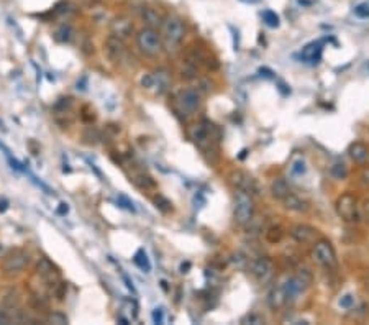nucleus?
Segmentation results:
<instances>
[{"mask_svg": "<svg viewBox=\"0 0 369 325\" xmlns=\"http://www.w3.org/2000/svg\"><path fill=\"white\" fill-rule=\"evenodd\" d=\"M189 137L197 147L204 151V153H215L217 155V147L220 142V130L217 128L214 123L202 120L199 123H194L189 130Z\"/></svg>", "mask_w": 369, "mask_h": 325, "instance_id": "nucleus-1", "label": "nucleus"}, {"mask_svg": "<svg viewBox=\"0 0 369 325\" xmlns=\"http://www.w3.org/2000/svg\"><path fill=\"white\" fill-rule=\"evenodd\" d=\"M186 35V25L181 16L177 15H167L161 23V38H163V44L167 48H176L177 44H181Z\"/></svg>", "mask_w": 369, "mask_h": 325, "instance_id": "nucleus-2", "label": "nucleus"}, {"mask_svg": "<svg viewBox=\"0 0 369 325\" xmlns=\"http://www.w3.org/2000/svg\"><path fill=\"white\" fill-rule=\"evenodd\" d=\"M136 46L143 54L149 56V58H154V56L161 54L164 44H163V38H161V33L156 31L154 28L144 26L136 33Z\"/></svg>", "mask_w": 369, "mask_h": 325, "instance_id": "nucleus-3", "label": "nucleus"}, {"mask_svg": "<svg viewBox=\"0 0 369 325\" xmlns=\"http://www.w3.org/2000/svg\"><path fill=\"white\" fill-rule=\"evenodd\" d=\"M235 222L238 225H248L251 220L254 218V200L253 195L248 192H243V190H237L235 194Z\"/></svg>", "mask_w": 369, "mask_h": 325, "instance_id": "nucleus-4", "label": "nucleus"}, {"mask_svg": "<svg viewBox=\"0 0 369 325\" xmlns=\"http://www.w3.org/2000/svg\"><path fill=\"white\" fill-rule=\"evenodd\" d=\"M310 284H312V273H310V270H307V268L299 270L297 274L287 278L286 283H282L284 291H286V296H287V301H294L297 296L305 293Z\"/></svg>", "mask_w": 369, "mask_h": 325, "instance_id": "nucleus-5", "label": "nucleus"}, {"mask_svg": "<svg viewBox=\"0 0 369 325\" xmlns=\"http://www.w3.org/2000/svg\"><path fill=\"white\" fill-rule=\"evenodd\" d=\"M28 263H30V255H28L25 250L16 248L3 255L2 271L7 274V276H15V274H20L25 270L28 266Z\"/></svg>", "mask_w": 369, "mask_h": 325, "instance_id": "nucleus-6", "label": "nucleus"}, {"mask_svg": "<svg viewBox=\"0 0 369 325\" xmlns=\"http://www.w3.org/2000/svg\"><path fill=\"white\" fill-rule=\"evenodd\" d=\"M314 258L320 266L327 268V270H335L338 265L337 253H335L333 246L330 245L327 240H318L314 246Z\"/></svg>", "mask_w": 369, "mask_h": 325, "instance_id": "nucleus-7", "label": "nucleus"}, {"mask_svg": "<svg viewBox=\"0 0 369 325\" xmlns=\"http://www.w3.org/2000/svg\"><path fill=\"white\" fill-rule=\"evenodd\" d=\"M335 209H337V214L342 220L345 222L358 220V202L353 194L346 192L340 195L337 199V204H335Z\"/></svg>", "mask_w": 369, "mask_h": 325, "instance_id": "nucleus-8", "label": "nucleus"}, {"mask_svg": "<svg viewBox=\"0 0 369 325\" xmlns=\"http://www.w3.org/2000/svg\"><path fill=\"white\" fill-rule=\"evenodd\" d=\"M176 102H177L179 110H181L184 115H192L194 112L200 107L202 97H200V92L197 91V89L187 87V89H184V91L179 92Z\"/></svg>", "mask_w": 369, "mask_h": 325, "instance_id": "nucleus-9", "label": "nucleus"}, {"mask_svg": "<svg viewBox=\"0 0 369 325\" xmlns=\"http://www.w3.org/2000/svg\"><path fill=\"white\" fill-rule=\"evenodd\" d=\"M232 184L235 186L237 190H243V192H248L251 195L259 194V184L254 177H251L248 172L245 171H235L232 174Z\"/></svg>", "mask_w": 369, "mask_h": 325, "instance_id": "nucleus-10", "label": "nucleus"}, {"mask_svg": "<svg viewBox=\"0 0 369 325\" xmlns=\"http://www.w3.org/2000/svg\"><path fill=\"white\" fill-rule=\"evenodd\" d=\"M249 271L259 283H266L274 274V263L269 258H258V260L251 263Z\"/></svg>", "mask_w": 369, "mask_h": 325, "instance_id": "nucleus-11", "label": "nucleus"}, {"mask_svg": "<svg viewBox=\"0 0 369 325\" xmlns=\"http://www.w3.org/2000/svg\"><path fill=\"white\" fill-rule=\"evenodd\" d=\"M110 31H112V35L125 40V38H128L133 33V21L125 15L115 16V18L110 21Z\"/></svg>", "mask_w": 369, "mask_h": 325, "instance_id": "nucleus-12", "label": "nucleus"}, {"mask_svg": "<svg viewBox=\"0 0 369 325\" xmlns=\"http://www.w3.org/2000/svg\"><path fill=\"white\" fill-rule=\"evenodd\" d=\"M290 235H292V238L295 240L297 243H312L314 240L317 238V228L307 225V223H297V225H294L290 228Z\"/></svg>", "mask_w": 369, "mask_h": 325, "instance_id": "nucleus-13", "label": "nucleus"}, {"mask_svg": "<svg viewBox=\"0 0 369 325\" xmlns=\"http://www.w3.org/2000/svg\"><path fill=\"white\" fill-rule=\"evenodd\" d=\"M105 51H107V56L110 61H114V63H119V61L123 59V56H125V43H123L122 38L115 36V35H110L107 38V41H105Z\"/></svg>", "mask_w": 369, "mask_h": 325, "instance_id": "nucleus-14", "label": "nucleus"}, {"mask_svg": "<svg viewBox=\"0 0 369 325\" xmlns=\"http://www.w3.org/2000/svg\"><path fill=\"white\" fill-rule=\"evenodd\" d=\"M266 302H267V306H269L271 311L282 309V307L286 306V302H287V296H286V291H284V286L279 284V286H274V288H271V291L267 293Z\"/></svg>", "mask_w": 369, "mask_h": 325, "instance_id": "nucleus-15", "label": "nucleus"}, {"mask_svg": "<svg viewBox=\"0 0 369 325\" xmlns=\"http://www.w3.org/2000/svg\"><path fill=\"white\" fill-rule=\"evenodd\" d=\"M36 271L44 281L49 283V284H54L59 278L58 268H56L48 258H40V261H38V265H36Z\"/></svg>", "mask_w": 369, "mask_h": 325, "instance_id": "nucleus-16", "label": "nucleus"}, {"mask_svg": "<svg viewBox=\"0 0 369 325\" xmlns=\"http://www.w3.org/2000/svg\"><path fill=\"white\" fill-rule=\"evenodd\" d=\"M282 202H284V207H286L287 210L299 212V214H305V212L310 209V205H309L307 200L300 199L299 195H295L292 192H289L286 197L282 199Z\"/></svg>", "mask_w": 369, "mask_h": 325, "instance_id": "nucleus-17", "label": "nucleus"}, {"mask_svg": "<svg viewBox=\"0 0 369 325\" xmlns=\"http://www.w3.org/2000/svg\"><path fill=\"white\" fill-rule=\"evenodd\" d=\"M139 15H141V20L149 28L161 26V23H163V20H164V16L161 15L156 8H153V7H143L141 12H139Z\"/></svg>", "mask_w": 369, "mask_h": 325, "instance_id": "nucleus-18", "label": "nucleus"}, {"mask_svg": "<svg viewBox=\"0 0 369 325\" xmlns=\"http://www.w3.org/2000/svg\"><path fill=\"white\" fill-rule=\"evenodd\" d=\"M348 155H350V158L353 160L355 162H365L366 160H368V156H369V150H368V147L365 143H361V142H355V143H351L350 145V148H348Z\"/></svg>", "mask_w": 369, "mask_h": 325, "instance_id": "nucleus-19", "label": "nucleus"}, {"mask_svg": "<svg viewBox=\"0 0 369 325\" xmlns=\"http://www.w3.org/2000/svg\"><path fill=\"white\" fill-rule=\"evenodd\" d=\"M289 192H290L289 184H287V181L284 177H276L271 182V195H272L274 199L282 200Z\"/></svg>", "mask_w": 369, "mask_h": 325, "instance_id": "nucleus-20", "label": "nucleus"}, {"mask_svg": "<svg viewBox=\"0 0 369 325\" xmlns=\"http://www.w3.org/2000/svg\"><path fill=\"white\" fill-rule=\"evenodd\" d=\"M2 306H3V309L8 311V312H13V311L18 309V306H20V294H18V291H15V289L8 291V293L3 296Z\"/></svg>", "mask_w": 369, "mask_h": 325, "instance_id": "nucleus-21", "label": "nucleus"}, {"mask_svg": "<svg viewBox=\"0 0 369 325\" xmlns=\"http://www.w3.org/2000/svg\"><path fill=\"white\" fill-rule=\"evenodd\" d=\"M320 56H322L320 43H310L302 49V58H304L305 61H315L317 63V61L320 59Z\"/></svg>", "mask_w": 369, "mask_h": 325, "instance_id": "nucleus-22", "label": "nucleus"}, {"mask_svg": "<svg viewBox=\"0 0 369 325\" xmlns=\"http://www.w3.org/2000/svg\"><path fill=\"white\" fill-rule=\"evenodd\" d=\"M169 86V74L166 69H159L153 74V87H158V92H164Z\"/></svg>", "mask_w": 369, "mask_h": 325, "instance_id": "nucleus-23", "label": "nucleus"}, {"mask_svg": "<svg viewBox=\"0 0 369 325\" xmlns=\"http://www.w3.org/2000/svg\"><path fill=\"white\" fill-rule=\"evenodd\" d=\"M74 36V30L71 25H61L58 30L54 31V40L59 43H69Z\"/></svg>", "mask_w": 369, "mask_h": 325, "instance_id": "nucleus-24", "label": "nucleus"}, {"mask_svg": "<svg viewBox=\"0 0 369 325\" xmlns=\"http://www.w3.org/2000/svg\"><path fill=\"white\" fill-rule=\"evenodd\" d=\"M330 174L335 179H338V181L346 179V176H348V166H346L345 162H335V164L330 167Z\"/></svg>", "mask_w": 369, "mask_h": 325, "instance_id": "nucleus-25", "label": "nucleus"}, {"mask_svg": "<svg viewBox=\"0 0 369 325\" xmlns=\"http://www.w3.org/2000/svg\"><path fill=\"white\" fill-rule=\"evenodd\" d=\"M133 261H135V265L139 268V270H143L144 273H148L151 270V265H149V260L146 253H144V250H139L138 253L133 258Z\"/></svg>", "mask_w": 369, "mask_h": 325, "instance_id": "nucleus-26", "label": "nucleus"}, {"mask_svg": "<svg viewBox=\"0 0 369 325\" xmlns=\"http://www.w3.org/2000/svg\"><path fill=\"white\" fill-rule=\"evenodd\" d=\"M307 171V164L305 161L302 158H297L295 161H292V164H290V174L292 176H304Z\"/></svg>", "mask_w": 369, "mask_h": 325, "instance_id": "nucleus-27", "label": "nucleus"}, {"mask_svg": "<svg viewBox=\"0 0 369 325\" xmlns=\"http://www.w3.org/2000/svg\"><path fill=\"white\" fill-rule=\"evenodd\" d=\"M48 322L49 324H58V325H63V324H68V317L64 316L63 312L59 311H54L48 316Z\"/></svg>", "mask_w": 369, "mask_h": 325, "instance_id": "nucleus-28", "label": "nucleus"}, {"mask_svg": "<svg viewBox=\"0 0 369 325\" xmlns=\"http://www.w3.org/2000/svg\"><path fill=\"white\" fill-rule=\"evenodd\" d=\"M262 18H264L267 26H271V28H277L279 26V16L274 12H271V10H266V12L262 13Z\"/></svg>", "mask_w": 369, "mask_h": 325, "instance_id": "nucleus-29", "label": "nucleus"}, {"mask_svg": "<svg viewBox=\"0 0 369 325\" xmlns=\"http://www.w3.org/2000/svg\"><path fill=\"white\" fill-rule=\"evenodd\" d=\"M266 238H267V242H271V243H277V242H281V238H282V232H281V228H276V227L269 228V230L266 232Z\"/></svg>", "mask_w": 369, "mask_h": 325, "instance_id": "nucleus-30", "label": "nucleus"}, {"mask_svg": "<svg viewBox=\"0 0 369 325\" xmlns=\"http://www.w3.org/2000/svg\"><path fill=\"white\" fill-rule=\"evenodd\" d=\"M355 15L360 16V18H368L369 16V3L368 2L358 3L355 7Z\"/></svg>", "mask_w": 369, "mask_h": 325, "instance_id": "nucleus-31", "label": "nucleus"}, {"mask_svg": "<svg viewBox=\"0 0 369 325\" xmlns=\"http://www.w3.org/2000/svg\"><path fill=\"white\" fill-rule=\"evenodd\" d=\"M340 307H343V309H351V307L355 306V296L351 294H345L342 299L338 301Z\"/></svg>", "mask_w": 369, "mask_h": 325, "instance_id": "nucleus-32", "label": "nucleus"}, {"mask_svg": "<svg viewBox=\"0 0 369 325\" xmlns=\"http://www.w3.org/2000/svg\"><path fill=\"white\" fill-rule=\"evenodd\" d=\"M66 284L64 283H54V296H56V299L58 301H63L64 299V296H66Z\"/></svg>", "mask_w": 369, "mask_h": 325, "instance_id": "nucleus-33", "label": "nucleus"}, {"mask_svg": "<svg viewBox=\"0 0 369 325\" xmlns=\"http://www.w3.org/2000/svg\"><path fill=\"white\" fill-rule=\"evenodd\" d=\"M242 324H253V325H259L262 324V319L259 316H256V314H248V316H245L242 319Z\"/></svg>", "mask_w": 369, "mask_h": 325, "instance_id": "nucleus-34", "label": "nucleus"}, {"mask_svg": "<svg viewBox=\"0 0 369 325\" xmlns=\"http://www.w3.org/2000/svg\"><path fill=\"white\" fill-rule=\"evenodd\" d=\"M154 202H156V207H159L161 210H166V212L171 210V202H169V200H166L164 197H161V195H159V197H156Z\"/></svg>", "mask_w": 369, "mask_h": 325, "instance_id": "nucleus-35", "label": "nucleus"}, {"mask_svg": "<svg viewBox=\"0 0 369 325\" xmlns=\"http://www.w3.org/2000/svg\"><path fill=\"white\" fill-rule=\"evenodd\" d=\"M0 324H12V316L8 311H0Z\"/></svg>", "mask_w": 369, "mask_h": 325, "instance_id": "nucleus-36", "label": "nucleus"}, {"mask_svg": "<svg viewBox=\"0 0 369 325\" xmlns=\"http://www.w3.org/2000/svg\"><path fill=\"white\" fill-rule=\"evenodd\" d=\"M141 86L143 87H146V89H151L153 87V74H146L141 79Z\"/></svg>", "mask_w": 369, "mask_h": 325, "instance_id": "nucleus-37", "label": "nucleus"}, {"mask_svg": "<svg viewBox=\"0 0 369 325\" xmlns=\"http://www.w3.org/2000/svg\"><path fill=\"white\" fill-rule=\"evenodd\" d=\"M153 321H154V324H163V309L153 311Z\"/></svg>", "mask_w": 369, "mask_h": 325, "instance_id": "nucleus-38", "label": "nucleus"}, {"mask_svg": "<svg viewBox=\"0 0 369 325\" xmlns=\"http://www.w3.org/2000/svg\"><path fill=\"white\" fill-rule=\"evenodd\" d=\"M361 212H363V217L368 218V220H369V199H366L365 202H363Z\"/></svg>", "mask_w": 369, "mask_h": 325, "instance_id": "nucleus-39", "label": "nucleus"}, {"mask_svg": "<svg viewBox=\"0 0 369 325\" xmlns=\"http://www.w3.org/2000/svg\"><path fill=\"white\" fill-rule=\"evenodd\" d=\"M361 179H363V182H365L366 186H369V169H368V171H365V172H363Z\"/></svg>", "mask_w": 369, "mask_h": 325, "instance_id": "nucleus-40", "label": "nucleus"}, {"mask_svg": "<svg viewBox=\"0 0 369 325\" xmlns=\"http://www.w3.org/2000/svg\"><path fill=\"white\" fill-rule=\"evenodd\" d=\"M68 204H61V207L58 209V214H68Z\"/></svg>", "mask_w": 369, "mask_h": 325, "instance_id": "nucleus-41", "label": "nucleus"}, {"mask_svg": "<svg viewBox=\"0 0 369 325\" xmlns=\"http://www.w3.org/2000/svg\"><path fill=\"white\" fill-rule=\"evenodd\" d=\"M5 209H7V200H3V202H2V207H0V212H3Z\"/></svg>", "mask_w": 369, "mask_h": 325, "instance_id": "nucleus-42", "label": "nucleus"}, {"mask_svg": "<svg viewBox=\"0 0 369 325\" xmlns=\"http://www.w3.org/2000/svg\"><path fill=\"white\" fill-rule=\"evenodd\" d=\"M5 255V246L0 243V256H3Z\"/></svg>", "mask_w": 369, "mask_h": 325, "instance_id": "nucleus-43", "label": "nucleus"}, {"mask_svg": "<svg viewBox=\"0 0 369 325\" xmlns=\"http://www.w3.org/2000/svg\"><path fill=\"white\" fill-rule=\"evenodd\" d=\"M366 289L369 291V276H368V279H366Z\"/></svg>", "mask_w": 369, "mask_h": 325, "instance_id": "nucleus-44", "label": "nucleus"}]
</instances>
